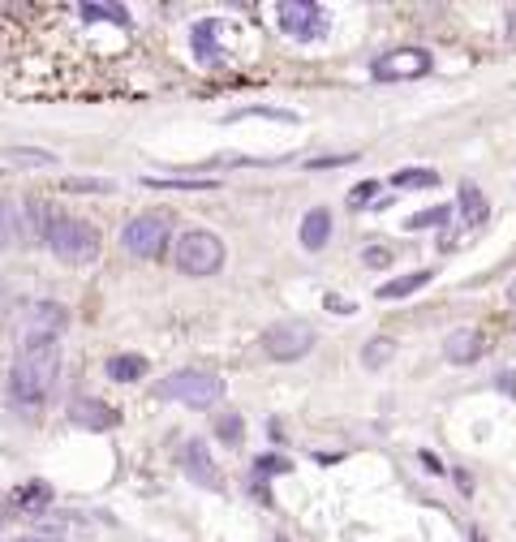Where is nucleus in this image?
Masks as SVG:
<instances>
[{
	"label": "nucleus",
	"instance_id": "1",
	"mask_svg": "<svg viewBox=\"0 0 516 542\" xmlns=\"http://www.w3.org/2000/svg\"><path fill=\"white\" fill-rule=\"evenodd\" d=\"M56 375H61V349L56 345L22 349L18 362L9 366V396L18 405H43L56 388Z\"/></svg>",
	"mask_w": 516,
	"mask_h": 542
},
{
	"label": "nucleus",
	"instance_id": "2",
	"mask_svg": "<svg viewBox=\"0 0 516 542\" xmlns=\"http://www.w3.org/2000/svg\"><path fill=\"white\" fill-rule=\"evenodd\" d=\"M155 396H160V401L190 405V409H211V405H220V396H224V379L211 375V370H172V375L155 383Z\"/></svg>",
	"mask_w": 516,
	"mask_h": 542
},
{
	"label": "nucleus",
	"instance_id": "3",
	"mask_svg": "<svg viewBox=\"0 0 516 542\" xmlns=\"http://www.w3.org/2000/svg\"><path fill=\"white\" fill-rule=\"evenodd\" d=\"M65 327H69V310L56 302H26V306H18V315H13V336L22 340V349L56 345V336H61Z\"/></svg>",
	"mask_w": 516,
	"mask_h": 542
},
{
	"label": "nucleus",
	"instance_id": "4",
	"mask_svg": "<svg viewBox=\"0 0 516 542\" xmlns=\"http://www.w3.org/2000/svg\"><path fill=\"white\" fill-rule=\"evenodd\" d=\"M43 241H48L52 254L65 263H95L99 259V233L86 220H74V216H56V224L48 228Z\"/></svg>",
	"mask_w": 516,
	"mask_h": 542
},
{
	"label": "nucleus",
	"instance_id": "5",
	"mask_svg": "<svg viewBox=\"0 0 516 542\" xmlns=\"http://www.w3.org/2000/svg\"><path fill=\"white\" fill-rule=\"evenodd\" d=\"M172 259H177V271H185V276H215L224 267V241L207 233V228H194V233L177 241Z\"/></svg>",
	"mask_w": 516,
	"mask_h": 542
},
{
	"label": "nucleus",
	"instance_id": "6",
	"mask_svg": "<svg viewBox=\"0 0 516 542\" xmlns=\"http://www.w3.org/2000/svg\"><path fill=\"white\" fill-rule=\"evenodd\" d=\"M168 237H172V216H164V211H147V216H134L125 224L121 246L134 254V259H160Z\"/></svg>",
	"mask_w": 516,
	"mask_h": 542
},
{
	"label": "nucleus",
	"instance_id": "7",
	"mask_svg": "<svg viewBox=\"0 0 516 542\" xmlns=\"http://www.w3.org/2000/svg\"><path fill=\"white\" fill-rule=\"evenodd\" d=\"M276 22H280L284 35L301 39V44H306V39H319L327 31L323 9L310 5V0H280V5H276Z\"/></svg>",
	"mask_w": 516,
	"mask_h": 542
},
{
	"label": "nucleus",
	"instance_id": "8",
	"mask_svg": "<svg viewBox=\"0 0 516 542\" xmlns=\"http://www.w3.org/2000/svg\"><path fill=\"white\" fill-rule=\"evenodd\" d=\"M430 74V52L426 48H396L375 61V78L379 82H409Z\"/></svg>",
	"mask_w": 516,
	"mask_h": 542
},
{
	"label": "nucleus",
	"instance_id": "9",
	"mask_svg": "<svg viewBox=\"0 0 516 542\" xmlns=\"http://www.w3.org/2000/svg\"><path fill=\"white\" fill-rule=\"evenodd\" d=\"M263 349L276 362H297L301 353L314 349V332L310 327H301V323H280V327H271V332L263 336Z\"/></svg>",
	"mask_w": 516,
	"mask_h": 542
},
{
	"label": "nucleus",
	"instance_id": "10",
	"mask_svg": "<svg viewBox=\"0 0 516 542\" xmlns=\"http://www.w3.org/2000/svg\"><path fill=\"white\" fill-rule=\"evenodd\" d=\"M65 418L74 426H82V431H112V426L121 422V413L104 401H95V396H78V401H69Z\"/></svg>",
	"mask_w": 516,
	"mask_h": 542
},
{
	"label": "nucleus",
	"instance_id": "11",
	"mask_svg": "<svg viewBox=\"0 0 516 542\" xmlns=\"http://www.w3.org/2000/svg\"><path fill=\"white\" fill-rule=\"evenodd\" d=\"M181 465H185V474H190L198 487H220V474H215V465H211V452L203 439H190L181 452Z\"/></svg>",
	"mask_w": 516,
	"mask_h": 542
},
{
	"label": "nucleus",
	"instance_id": "12",
	"mask_svg": "<svg viewBox=\"0 0 516 542\" xmlns=\"http://www.w3.org/2000/svg\"><path fill=\"white\" fill-rule=\"evenodd\" d=\"M482 349H486V336L478 332V327H456V332L448 336V362H452V366L478 362Z\"/></svg>",
	"mask_w": 516,
	"mask_h": 542
},
{
	"label": "nucleus",
	"instance_id": "13",
	"mask_svg": "<svg viewBox=\"0 0 516 542\" xmlns=\"http://www.w3.org/2000/svg\"><path fill=\"white\" fill-rule=\"evenodd\" d=\"M327 237H332V211H327V207L306 211V220H301V246H306V250H323Z\"/></svg>",
	"mask_w": 516,
	"mask_h": 542
},
{
	"label": "nucleus",
	"instance_id": "14",
	"mask_svg": "<svg viewBox=\"0 0 516 542\" xmlns=\"http://www.w3.org/2000/svg\"><path fill=\"white\" fill-rule=\"evenodd\" d=\"M430 280H435V271H430V267H422V271H409V276H396V280H387L383 289H379V302H400V297H409V293L426 289Z\"/></svg>",
	"mask_w": 516,
	"mask_h": 542
},
{
	"label": "nucleus",
	"instance_id": "15",
	"mask_svg": "<svg viewBox=\"0 0 516 542\" xmlns=\"http://www.w3.org/2000/svg\"><path fill=\"white\" fill-rule=\"evenodd\" d=\"M215 31H220V22H215V18L198 22L194 31H190V39H194V52H198V61H203V65H220V61H224V48L215 44Z\"/></svg>",
	"mask_w": 516,
	"mask_h": 542
},
{
	"label": "nucleus",
	"instance_id": "16",
	"mask_svg": "<svg viewBox=\"0 0 516 542\" xmlns=\"http://www.w3.org/2000/svg\"><path fill=\"white\" fill-rule=\"evenodd\" d=\"M48 504H52V487H48V482H39V478L22 482V487L13 491V508L26 512V517H35V512H43Z\"/></svg>",
	"mask_w": 516,
	"mask_h": 542
},
{
	"label": "nucleus",
	"instance_id": "17",
	"mask_svg": "<svg viewBox=\"0 0 516 542\" xmlns=\"http://www.w3.org/2000/svg\"><path fill=\"white\" fill-rule=\"evenodd\" d=\"M104 370L112 383H138L147 375V358H142V353H117V358H108Z\"/></svg>",
	"mask_w": 516,
	"mask_h": 542
},
{
	"label": "nucleus",
	"instance_id": "18",
	"mask_svg": "<svg viewBox=\"0 0 516 542\" xmlns=\"http://www.w3.org/2000/svg\"><path fill=\"white\" fill-rule=\"evenodd\" d=\"M486 211H491V207H486V194H482L473 181H465V185H461V216H465V224L478 228V224L486 220Z\"/></svg>",
	"mask_w": 516,
	"mask_h": 542
},
{
	"label": "nucleus",
	"instance_id": "19",
	"mask_svg": "<svg viewBox=\"0 0 516 542\" xmlns=\"http://www.w3.org/2000/svg\"><path fill=\"white\" fill-rule=\"evenodd\" d=\"M392 358H396V340H392V336H375V340H366V349H362V362H366L370 370L387 366Z\"/></svg>",
	"mask_w": 516,
	"mask_h": 542
},
{
	"label": "nucleus",
	"instance_id": "20",
	"mask_svg": "<svg viewBox=\"0 0 516 542\" xmlns=\"http://www.w3.org/2000/svg\"><path fill=\"white\" fill-rule=\"evenodd\" d=\"M82 18H91V22H112V26H129V9L125 5H82Z\"/></svg>",
	"mask_w": 516,
	"mask_h": 542
},
{
	"label": "nucleus",
	"instance_id": "21",
	"mask_svg": "<svg viewBox=\"0 0 516 542\" xmlns=\"http://www.w3.org/2000/svg\"><path fill=\"white\" fill-rule=\"evenodd\" d=\"M452 220V207H426V211H413L405 220L409 233H418V228H435V224H448Z\"/></svg>",
	"mask_w": 516,
	"mask_h": 542
},
{
	"label": "nucleus",
	"instance_id": "22",
	"mask_svg": "<svg viewBox=\"0 0 516 542\" xmlns=\"http://www.w3.org/2000/svg\"><path fill=\"white\" fill-rule=\"evenodd\" d=\"M65 190H69V194H108V190H117V185H112V181H99V177H69Z\"/></svg>",
	"mask_w": 516,
	"mask_h": 542
},
{
	"label": "nucleus",
	"instance_id": "23",
	"mask_svg": "<svg viewBox=\"0 0 516 542\" xmlns=\"http://www.w3.org/2000/svg\"><path fill=\"white\" fill-rule=\"evenodd\" d=\"M142 185H151V190H190V194H198V190H215V181H160V177H147Z\"/></svg>",
	"mask_w": 516,
	"mask_h": 542
},
{
	"label": "nucleus",
	"instance_id": "24",
	"mask_svg": "<svg viewBox=\"0 0 516 542\" xmlns=\"http://www.w3.org/2000/svg\"><path fill=\"white\" fill-rule=\"evenodd\" d=\"M392 185H439V173H430V168H400Z\"/></svg>",
	"mask_w": 516,
	"mask_h": 542
},
{
	"label": "nucleus",
	"instance_id": "25",
	"mask_svg": "<svg viewBox=\"0 0 516 542\" xmlns=\"http://www.w3.org/2000/svg\"><path fill=\"white\" fill-rule=\"evenodd\" d=\"M241 431H246V426H241V418H237V413H228V418H220V422H215V435H220L224 444H241Z\"/></svg>",
	"mask_w": 516,
	"mask_h": 542
},
{
	"label": "nucleus",
	"instance_id": "26",
	"mask_svg": "<svg viewBox=\"0 0 516 542\" xmlns=\"http://www.w3.org/2000/svg\"><path fill=\"white\" fill-rule=\"evenodd\" d=\"M9 155H13V164H35V168L56 164V155H48V151H9Z\"/></svg>",
	"mask_w": 516,
	"mask_h": 542
},
{
	"label": "nucleus",
	"instance_id": "27",
	"mask_svg": "<svg viewBox=\"0 0 516 542\" xmlns=\"http://www.w3.org/2000/svg\"><path fill=\"white\" fill-rule=\"evenodd\" d=\"M375 194H379V181H362V185H353V198H349V203H353V207H366Z\"/></svg>",
	"mask_w": 516,
	"mask_h": 542
},
{
	"label": "nucleus",
	"instance_id": "28",
	"mask_svg": "<svg viewBox=\"0 0 516 542\" xmlns=\"http://www.w3.org/2000/svg\"><path fill=\"white\" fill-rule=\"evenodd\" d=\"M289 469H293V465L284 461V456H263V461H258V474H263V478H267V474H289Z\"/></svg>",
	"mask_w": 516,
	"mask_h": 542
},
{
	"label": "nucleus",
	"instance_id": "29",
	"mask_svg": "<svg viewBox=\"0 0 516 542\" xmlns=\"http://www.w3.org/2000/svg\"><path fill=\"white\" fill-rule=\"evenodd\" d=\"M362 263H366V267H387V263H392V250H387V246H370V250L362 254Z\"/></svg>",
	"mask_w": 516,
	"mask_h": 542
},
{
	"label": "nucleus",
	"instance_id": "30",
	"mask_svg": "<svg viewBox=\"0 0 516 542\" xmlns=\"http://www.w3.org/2000/svg\"><path fill=\"white\" fill-rule=\"evenodd\" d=\"M9 542H61V530H35V534H18Z\"/></svg>",
	"mask_w": 516,
	"mask_h": 542
},
{
	"label": "nucleus",
	"instance_id": "31",
	"mask_svg": "<svg viewBox=\"0 0 516 542\" xmlns=\"http://www.w3.org/2000/svg\"><path fill=\"white\" fill-rule=\"evenodd\" d=\"M327 310H336V315H340V310H344V315H353V302H340V297H327Z\"/></svg>",
	"mask_w": 516,
	"mask_h": 542
},
{
	"label": "nucleus",
	"instance_id": "32",
	"mask_svg": "<svg viewBox=\"0 0 516 542\" xmlns=\"http://www.w3.org/2000/svg\"><path fill=\"white\" fill-rule=\"evenodd\" d=\"M499 388L516 396V375H512V370H504V375H499Z\"/></svg>",
	"mask_w": 516,
	"mask_h": 542
},
{
	"label": "nucleus",
	"instance_id": "33",
	"mask_svg": "<svg viewBox=\"0 0 516 542\" xmlns=\"http://www.w3.org/2000/svg\"><path fill=\"white\" fill-rule=\"evenodd\" d=\"M508 44H512V48H516V9H512V13H508Z\"/></svg>",
	"mask_w": 516,
	"mask_h": 542
},
{
	"label": "nucleus",
	"instance_id": "34",
	"mask_svg": "<svg viewBox=\"0 0 516 542\" xmlns=\"http://www.w3.org/2000/svg\"><path fill=\"white\" fill-rule=\"evenodd\" d=\"M9 216H13V207L5 203V198H0V228H5V224H9Z\"/></svg>",
	"mask_w": 516,
	"mask_h": 542
},
{
	"label": "nucleus",
	"instance_id": "35",
	"mask_svg": "<svg viewBox=\"0 0 516 542\" xmlns=\"http://www.w3.org/2000/svg\"><path fill=\"white\" fill-rule=\"evenodd\" d=\"M508 302L516 306V280H512V289H508Z\"/></svg>",
	"mask_w": 516,
	"mask_h": 542
},
{
	"label": "nucleus",
	"instance_id": "36",
	"mask_svg": "<svg viewBox=\"0 0 516 542\" xmlns=\"http://www.w3.org/2000/svg\"><path fill=\"white\" fill-rule=\"evenodd\" d=\"M473 542H482V534H478V530H473Z\"/></svg>",
	"mask_w": 516,
	"mask_h": 542
}]
</instances>
